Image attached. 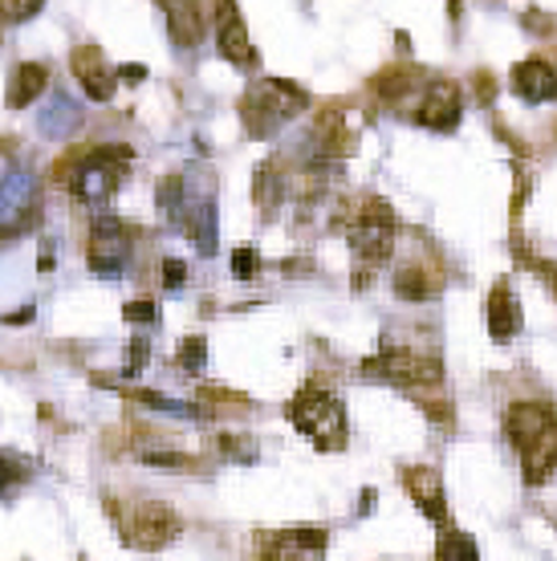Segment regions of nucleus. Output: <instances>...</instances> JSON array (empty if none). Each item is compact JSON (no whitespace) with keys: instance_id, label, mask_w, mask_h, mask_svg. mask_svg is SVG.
<instances>
[{"instance_id":"nucleus-1","label":"nucleus","mask_w":557,"mask_h":561,"mask_svg":"<svg viewBox=\"0 0 557 561\" xmlns=\"http://www.w3.org/2000/svg\"><path fill=\"white\" fill-rule=\"evenodd\" d=\"M130 151L126 147H102V151H73L61 168V180L73 187V196L86 204H106L123 180Z\"/></svg>"},{"instance_id":"nucleus-2","label":"nucleus","mask_w":557,"mask_h":561,"mask_svg":"<svg viewBox=\"0 0 557 561\" xmlns=\"http://www.w3.org/2000/svg\"><path fill=\"white\" fill-rule=\"evenodd\" d=\"M309 99L302 85L293 82H281V78H265V82L252 90L249 99H245V123H249V135L257 139H265L269 130H277L281 123H289L297 114L306 111Z\"/></svg>"},{"instance_id":"nucleus-3","label":"nucleus","mask_w":557,"mask_h":561,"mask_svg":"<svg viewBox=\"0 0 557 561\" xmlns=\"http://www.w3.org/2000/svg\"><path fill=\"white\" fill-rule=\"evenodd\" d=\"M293 427L302 435H309L314 444L321 448H342V439H346V411L338 403L330 391H321V387H306V391L293 399Z\"/></svg>"},{"instance_id":"nucleus-4","label":"nucleus","mask_w":557,"mask_h":561,"mask_svg":"<svg viewBox=\"0 0 557 561\" xmlns=\"http://www.w3.org/2000/svg\"><path fill=\"white\" fill-rule=\"evenodd\" d=\"M350 249L363 261H387L395 244V216L383 199H366L363 211L350 220Z\"/></svg>"},{"instance_id":"nucleus-5","label":"nucleus","mask_w":557,"mask_h":561,"mask_svg":"<svg viewBox=\"0 0 557 561\" xmlns=\"http://www.w3.org/2000/svg\"><path fill=\"white\" fill-rule=\"evenodd\" d=\"M90 268L102 273V277H118L126 268V256H130V240H126V228L111 216L94 220L90 228Z\"/></svg>"},{"instance_id":"nucleus-6","label":"nucleus","mask_w":557,"mask_h":561,"mask_svg":"<svg viewBox=\"0 0 557 561\" xmlns=\"http://www.w3.org/2000/svg\"><path fill=\"white\" fill-rule=\"evenodd\" d=\"M464 114V94L456 82H432L423 94H419L416 106V123L432 130H456Z\"/></svg>"},{"instance_id":"nucleus-7","label":"nucleus","mask_w":557,"mask_h":561,"mask_svg":"<svg viewBox=\"0 0 557 561\" xmlns=\"http://www.w3.org/2000/svg\"><path fill=\"white\" fill-rule=\"evenodd\" d=\"M123 529H126V537H130V546L155 549V546H168L171 537L180 534V517H175L168 505L147 501V505H139L130 517H126Z\"/></svg>"},{"instance_id":"nucleus-8","label":"nucleus","mask_w":557,"mask_h":561,"mask_svg":"<svg viewBox=\"0 0 557 561\" xmlns=\"http://www.w3.org/2000/svg\"><path fill=\"white\" fill-rule=\"evenodd\" d=\"M216 42H220V54L240 70H249L257 61V49L249 42V28H245L237 0H216Z\"/></svg>"},{"instance_id":"nucleus-9","label":"nucleus","mask_w":557,"mask_h":561,"mask_svg":"<svg viewBox=\"0 0 557 561\" xmlns=\"http://www.w3.org/2000/svg\"><path fill=\"white\" fill-rule=\"evenodd\" d=\"M366 370H375L383 379L395 382H416V387H435L440 382V363L435 358H419L416 351H387L371 358Z\"/></svg>"},{"instance_id":"nucleus-10","label":"nucleus","mask_w":557,"mask_h":561,"mask_svg":"<svg viewBox=\"0 0 557 561\" xmlns=\"http://www.w3.org/2000/svg\"><path fill=\"white\" fill-rule=\"evenodd\" d=\"M326 553V534L321 529H285L269 534L261 546V561H321Z\"/></svg>"},{"instance_id":"nucleus-11","label":"nucleus","mask_w":557,"mask_h":561,"mask_svg":"<svg viewBox=\"0 0 557 561\" xmlns=\"http://www.w3.org/2000/svg\"><path fill=\"white\" fill-rule=\"evenodd\" d=\"M73 78L82 82L86 99H94V102L114 99V70H111V61L102 57V49H94V45L73 49Z\"/></svg>"},{"instance_id":"nucleus-12","label":"nucleus","mask_w":557,"mask_h":561,"mask_svg":"<svg viewBox=\"0 0 557 561\" xmlns=\"http://www.w3.org/2000/svg\"><path fill=\"white\" fill-rule=\"evenodd\" d=\"M513 90L525 102H554L557 99V70L545 57H525L513 66Z\"/></svg>"},{"instance_id":"nucleus-13","label":"nucleus","mask_w":557,"mask_h":561,"mask_svg":"<svg viewBox=\"0 0 557 561\" xmlns=\"http://www.w3.org/2000/svg\"><path fill=\"white\" fill-rule=\"evenodd\" d=\"M516 451H521V468H525V480H530V484H542V480L557 468V415L545 423V427L533 435V439H525V444H521Z\"/></svg>"},{"instance_id":"nucleus-14","label":"nucleus","mask_w":557,"mask_h":561,"mask_svg":"<svg viewBox=\"0 0 557 561\" xmlns=\"http://www.w3.org/2000/svg\"><path fill=\"white\" fill-rule=\"evenodd\" d=\"M488 334L497 337V342H509V337L521 334V301H516L509 280H501L488 294Z\"/></svg>"},{"instance_id":"nucleus-15","label":"nucleus","mask_w":557,"mask_h":561,"mask_svg":"<svg viewBox=\"0 0 557 561\" xmlns=\"http://www.w3.org/2000/svg\"><path fill=\"white\" fill-rule=\"evenodd\" d=\"M403 484L407 492L416 496V505L428 513L432 520H444V480H440V472H432V468H407L403 472Z\"/></svg>"},{"instance_id":"nucleus-16","label":"nucleus","mask_w":557,"mask_h":561,"mask_svg":"<svg viewBox=\"0 0 557 561\" xmlns=\"http://www.w3.org/2000/svg\"><path fill=\"white\" fill-rule=\"evenodd\" d=\"M168 25L171 42L180 49H195L204 42V13H200V0H168Z\"/></svg>"},{"instance_id":"nucleus-17","label":"nucleus","mask_w":557,"mask_h":561,"mask_svg":"<svg viewBox=\"0 0 557 561\" xmlns=\"http://www.w3.org/2000/svg\"><path fill=\"white\" fill-rule=\"evenodd\" d=\"M42 90H49V70L42 61H25V66H16L13 82H9V106L21 111V106L42 99Z\"/></svg>"},{"instance_id":"nucleus-18","label":"nucleus","mask_w":557,"mask_h":561,"mask_svg":"<svg viewBox=\"0 0 557 561\" xmlns=\"http://www.w3.org/2000/svg\"><path fill=\"white\" fill-rule=\"evenodd\" d=\"M29 204V180L21 171H4L0 175V228L21 225Z\"/></svg>"},{"instance_id":"nucleus-19","label":"nucleus","mask_w":557,"mask_h":561,"mask_svg":"<svg viewBox=\"0 0 557 561\" xmlns=\"http://www.w3.org/2000/svg\"><path fill=\"white\" fill-rule=\"evenodd\" d=\"M78 123H82V111L73 106V99H66V94H54V99L45 102L42 135H49V139H66L70 130H78Z\"/></svg>"},{"instance_id":"nucleus-20","label":"nucleus","mask_w":557,"mask_h":561,"mask_svg":"<svg viewBox=\"0 0 557 561\" xmlns=\"http://www.w3.org/2000/svg\"><path fill=\"white\" fill-rule=\"evenodd\" d=\"M435 561H480V553H476V541L468 534L444 529L440 546H435Z\"/></svg>"},{"instance_id":"nucleus-21","label":"nucleus","mask_w":557,"mask_h":561,"mask_svg":"<svg viewBox=\"0 0 557 561\" xmlns=\"http://www.w3.org/2000/svg\"><path fill=\"white\" fill-rule=\"evenodd\" d=\"M411 85H416V70H411V66H395V70L378 73L375 78V94L378 99L395 102V99H403Z\"/></svg>"},{"instance_id":"nucleus-22","label":"nucleus","mask_w":557,"mask_h":561,"mask_svg":"<svg viewBox=\"0 0 557 561\" xmlns=\"http://www.w3.org/2000/svg\"><path fill=\"white\" fill-rule=\"evenodd\" d=\"M25 477H29V463L21 456H13V451H0V501L13 496L25 484Z\"/></svg>"},{"instance_id":"nucleus-23","label":"nucleus","mask_w":557,"mask_h":561,"mask_svg":"<svg viewBox=\"0 0 557 561\" xmlns=\"http://www.w3.org/2000/svg\"><path fill=\"white\" fill-rule=\"evenodd\" d=\"M395 294L403 297V301H423V297H432V285H428V277L419 268H403L395 277Z\"/></svg>"},{"instance_id":"nucleus-24","label":"nucleus","mask_w":557,"mask_h":561,"mask_svg":"<svg viewBox=\"0 0 557 561\" xmlns=\"http://www.w3.org/2000/svg\"><path fill=\"white\" fill-rule=\"evenodd\" d=\"M204 363H208L204 337H187V342L180 346V366H183V370H192V375H200V370H204Z\"/></svg>"},{"instance_id":"nucleus-25","label":"nucleus","mask_w":557,"mask_h":561,"mask_svg":"<svg viewBox=\"0 0 557 561\" xmlns=\"http://www.w3.org/2000/svg\"><path fill=\"white\" fill-rule=\"evenodd\" d=\"M257 268H261V256L252 253V249H237V253H232V273H237L240 280L257 277Z\"/></svg>"},{"instance_id":"nucleus-26","label":"nucleus","mask_w":557,"mask_h":561,"mask_svg":"<svg viewBox=\"0 0 557 561\" xmlns=\"http://www.w3.org/2000/svg\"><path fill=\"white\" fill-rule=\"evenodd\" d=\"M123 318H130V322H159V306L155 301H130V306H123Z\"/></svg>"},{"instance_id":"nucleus-27","label":"nucleus","mask_w":557,"mask_h":561,"mask_svg":"<svg viewBox=\"0 0 557 561\" xmlns=\"http://www.w3.org/2000/svg\"><path fill=\"white\" fill-rule=\"evenodd\" d=\"M9 4V13H13V21H29V16L42 13L45 0H4Z\"/></svg>"},{"instance_id":"nucleus-28","label":"nucleus","mask_w":557,"mask_h":561,"mask_svg":"<svg viewBox=\"0 0 557 561\" xmlns=\"http://www.w3.org/2000/svg\"><path fill=\"white\" fill-rule=\"evenodd\" d=\"M183 277H187V265H183V261H163V280H168V289H180Z\"/></svg>"},{"instance_id":"nucleus-29","label":"nucleus","mask_w":557,"mask_h":561,"mask_svg":"<svg viewBox=\"0 0 557 561\" xmlns=\"http://www.w3.org/2000/svg\"><path fill=\"white\" fill-rule=\"evenodd\" d=\"M473 82H476V94H480V102H492V94H497V90H492V85H497V82H492V73H476Z\"/></svg>"},{"instance_id":"nucleus-30","label":"nucleus","mask_w":557,"mask_h":561,"mask_svg":"<svg viewBox=\"0 0 557 561\" xmlns=\"http://www.w3.org/2000/svg\"><path fill=\"white\" fill-rule=\"evenodd\" d=\"M4 25H9V21H0V37H4Z\"/></svg>"}]
</instances>
